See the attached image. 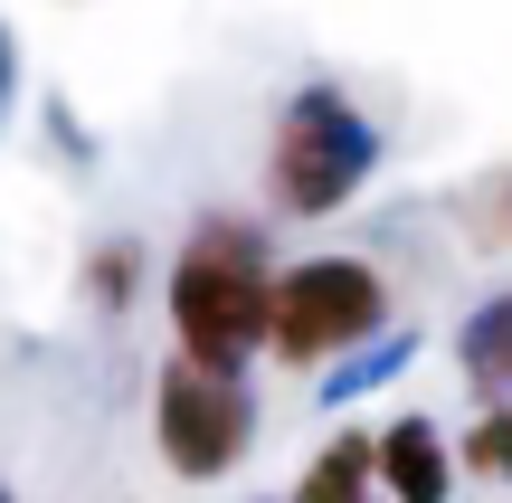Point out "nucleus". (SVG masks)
Segmentation results:
<instances>
[{"mask_svg": "<svg viewBox=\"0 0 512 503\" xmlns=\"http://www.w3.org/2000/svg\"><path fill=\"white\" fill-rule=\"evenodd\" d=\"M465 466L475 475H512V409H484L475 428H465Z\"/></svg>", "mask_w": 512, "mask_h": 503, "instance_id": "nucleus-8", "label": "nucleus"}, {"mask_svg": "<svg viewBox=\"0 0 512 503\" xmlns=\"http://www.w3.org/2000/svg\"><path fill=\"white\" fill-rule=\"evenodd\" d=\"M275 323V276H266V238L247 219H200L171 266V333H181L190 371L238 380V361L266 342Z\"/></svg>", "mask_w": 512, "mask_h": 503, "instance_id": "nucleus-1", "label": "nucleus"}, {"mask_svg": "<svg viewBox=\"0 0 512 503\" xmlns=\"http://www.w3.org/2000/svg\"><path fill=\"white\" fill-rule=\"evenodd\" d=\"M152 428H162L171 475H190V485H219V475L247 456V437H256V399L238 390V380H219V371H190V361H171V371H162V399H152Z\"/></svg>", "mask_w": 512, "mask_h": 503, "instance_id": "nucleus-4", "label": "nucleus"}, {"mask_svg": "<svg viewBox=\"0 0 512 503\" xmlns=\"http://www.w3.org/2000/svg\"><path fill=\"white\" fill-rule=\"evenodd\" d=\"M380 485H389V503H446V437L427 428V418H399V428L380 437Z\"/></svg>", "mask_w": 512, "mask_h": 503, "instance_id": "nucleus-5", "label": "nucleus"}, {"mask_svg": "<svg viewBox=\"0 0 512 503\" xmlns=\"http://www.w3.org/2000/svg\"><path fill=\"white\" fill-rule=\"evenodd\" d=\"M0 86H10V48H0Z\"/></svg>", "mask_w": 512, "mask_h": 503, "instance_id": "nucleus-9", "label": "nucleus"}, {"mask_svg": "<svg viewBox=\"0 0 512 503\" xmlns=\"http://www.w3.org/2000/svg\"><path fill=\"white\" fill-rule=\"evenodd\" d=\"M370 162H380V133L361 124V105H351V95L304 86L285 114H275L266 181H275V200H285L294 219H323V209H342L351 190L370 181Z\"/></svg>", "mask_w": 512, "mask_h": 503, "instance_id": "nucleus-2", "label": "nucleus"}, {"mask_svg": "<svg viewBox=\"0 0 512 503\" xmlns=\"http://www.w3.org/2000/svg\"><path fill=\"white\" fill-rule=\"evenodd\" d=\"M0 503H10V494H0Z\"/></svg>", "mask_w": 512, "mask_h": 503, "instance_id": "nucleus-10", "label": "nucleus"}, {"mask_svg": "<svg viewBox=\"0 0 512 503\" xmlns=\"http://www.w3.org/2000/svg\"><path fill=\"white\" fill-rule=\"evenodd\" d=\"M389 323V285L351 257H313L294 276H275V323H266V352L294 361V371H323V361L361 352L370 333Z\"/></svg>", "mask_w": 512, "mask_h": 503, "instance_id": "nucleus-3", "label": "nucleus"}, {"mask_svg": "<svg viewBox=\"0 0 512 503\" xmlns=\"http://www.w3.org/2000/svg\"><path fill=\"white\" fill-rule=\"evenodd\" d=\"M456 361H465V380H475L484 409H512V295H494V304L456 333Z\"/></svg>", "mask_w": 512, "mask_h": 503, "instance_id": "nucleus-6", "label": "nucleus"}, {"mask_svg": "<svg viewBox=\"0 0 512 503\" xmlns=\"http://www.w3.org/2000/svg\"><path fill=\"white\" fill-rule=\"evenodd\" d=\"M361 475H380V447H370V437H332V447L313 456V485L294 503H361Z\"/></svg>", "mask_w": 512, "mask_h": 503, "instance_id": "nucleus-7", "label": "nucleus"}]
</instances>
